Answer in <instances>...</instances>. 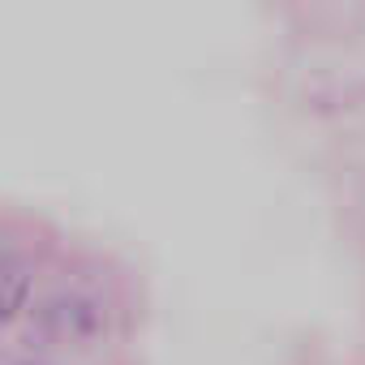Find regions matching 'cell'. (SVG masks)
Returning a JSON list of instances; mask_svg holds the SVG:
<instances>
[{
  "label": "cell",
  "mask_w": 365,
  "mask_h": 365,
  "mask_svg": "<svg viewBox=\"0 0 365 365\" xmlns=\"http://www.w3.org/2000/svg\"><path fill=\"white\" fill-rule=\"evenodd\" d=\"M5 365H43V361H31V356H14V361H5Z\"/></svg>",
  "instance_id": "3957f363"
},
{
  "label": "cell",
  "mask_w": 365,
  "mask_h": 365,
  "mask_svg": "<svg viewBox=\"0 0 365 365\" xmlns=\"http://www.w3.org/2000/svg\"><path fill=\"white\" fill-rule=\"evenodd\" d=\"M35 331L56 348H91L108 335V301L86 284H61L35 305Z\"/></svg>",
  "instance_id": "6da1fadb"
},
{
  "label": "cell",
  "mask_w": 365,
  "mask_h": 365,
  "mask_svg": "<svg viewBox=\"0 0 365 365\" xmlns=\"http://www.w3.org/2000/svg\"><path fill=\"white\" fill-rule=\"evenodd\" d=\"M26 297H31V267L14 245H5L0 250V318L14 322L26 309Z\"/></svg>",
  "instance_id": "7a4b0ae2"
}]
</instances>
